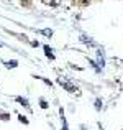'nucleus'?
Wrapping results in <instances>:
<instances>
[{
  "label": "nucleus",
  "instance_id": "nucleus-1",
  "mask_svg": "<svg viewBox=\"0 0 123 130\" xmlns=\"http://www.w3.org/2000/svg\"><path fill=\"white\" fill-rule=\"evenodd\" d=\"M59 84H61V86H64V87H66V89H67V91H72V92H77V89H76V87H72V86H71V84H67V83H64V81H63V79H61V81H59Z\"/></svg>",
  "mask_w": 123,
  "mask_h": 130
},
{
  "label": "nucleus",
  "instance_id": "nucleus-2",
  "mask_svg": "<svg viewBox=\"0 0 123 130\" xmlns=\"http://www.w3.org/2000/svg\"><path fill=\"white\" fill-rule=\"evenodd\" d=\"M39 33L44 35V36H51L53 35V30H39Z\"/></svg>",
  "mask_w": 123,
  "mask_h": 130
},
{
  "label": "nucleus",
  "instance_id": "nucleus-3",
  "mask_svg": "<svg viewBox=\"0 0 123 130\" xmlns=\"http://www.w3.org/2000/svg\"><path fill=\"white\" fill-rule=\"evenodd\" d=\"M16 64H18V63H16L15 59H13V61H7V68H16Z\"/></svg>",
  "mask_w": 123,
  "mask_h": 130
},
{
  "label": "nucleus",
  "instance_id": "nucleus-4",
  "mask_svg": "<svg viewBox=\"0 0 123 130\" xmlns=\"http://www.w3.org/2000/svg\"><path fill=\"white\" fill-rule=\"evenodd\" d=\"M16 101H18V102H22V104L25 105V107H30V105H28V101H26V99H23V97H18Z\"/></svg>",
  "mask_w": 123,
  "mask_h": 130
},
{
  "label": "nucleus",
  "instance_id": "nucleus-5",
  "mask_svg": "<svg viewBox=\"0 0 123 130\" xmlns=\"http://www.w3.org/2000/svg\"><path fill=\"white\" fill-rule=\"evenodd\" d=\"M44 51H46V54H48L49 58H54V56H53V51H51L49 46H44Z\"/></svg>",
  "mask_w": 123,
  "mask_h": 130
},
{
  "label": "nucleus",
  "instance_id": "nucleus-6",
  "mask_svg": "<svg viewBox=\"0 0 123 130\" xmlns=\"http://www.w3.org/2000/svg\"><path fill=\"white\" fill-rule=\"evenodd\" d=\"M0 117H2V120H8L10 115H8V114H3V112H0Z\"/></svg>",
  "mask_w": 123,
  "mask_h": 130
},
{
  "label": "nucleus",
  "instance_id": "nucleus-7",
  "mask_svg": "<svg viewBox=\"0 0 123 130\" xmlns=\"http://www.w3.org/2000/svg\"><path fill=\"white\" fill-rule=\"evenodd\" d=\"M63 130H67V122H66L64 117H63Z\"/></svg>",
  "mask_w": 123,
  "mask_h": 130
},
{
  "label": "nucleus",
  "instance_id": "nucleus-8",
  "mask_svg": "<svg viewBox=\"0 0 123 130\" xmlns=\"http://www.w3.org/2000/svg\"><path fill=\"white\" fill-rule=\"evenodd\" d=\"M20 122H23V124H28V120H26V117H23V115H20Z\"/></svg>",
  "mask_w": 123,
  "mask_h": 130
}]
</instances>
